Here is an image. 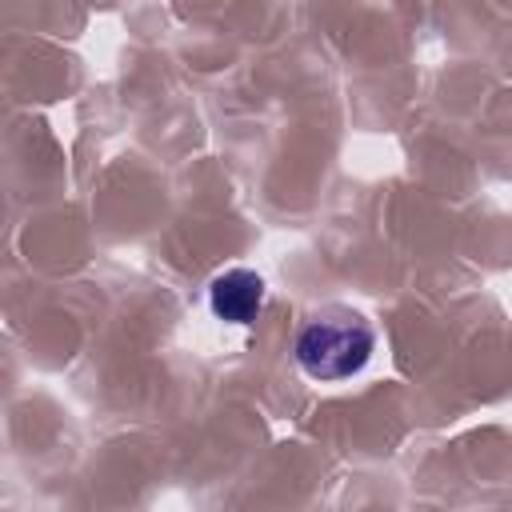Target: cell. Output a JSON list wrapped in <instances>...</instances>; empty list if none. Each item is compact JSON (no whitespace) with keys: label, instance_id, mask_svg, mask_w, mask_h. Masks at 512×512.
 <instances>
[{"label":"cell","instance_id":"obj_2","mask_svg":"<svg viewBox=\"0 0 512 512\" xmlns=\"http://www.w3.org/2000/svg\"><path fill=\"white\" fill-rule=\"evenodd\" d=\"M208 304L228 324H248L264 304V280L252 268H228L208 284Z\"/></svg>","mask_w":512,"mask_h":512},{"label":"cell","instance_id":"obj_1","mask_svg":"<svg viewBox=\"0 0 512 512\" xmlns=\"http://www.w3.org/2000/svg\"><path fill=\"white\" fill-rule=\"evenodd\" d=\"M372 348H376L372 324L344 304H328L300 328L296 364L312 380H344L368 364Z\"/></svg>","mask_w":512,"mask_h":512}]
</instances>
